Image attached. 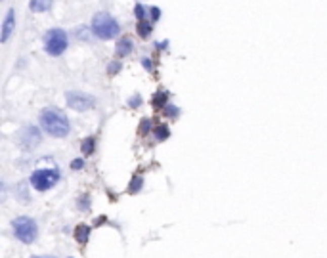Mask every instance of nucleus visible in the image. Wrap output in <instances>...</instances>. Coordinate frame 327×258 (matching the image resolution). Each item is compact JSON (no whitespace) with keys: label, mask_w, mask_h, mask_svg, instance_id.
Masks as SVG:
<instances>
[{"label":"nucleus","mask_w":327,"mask_h":258,"mask_svg":"<svg viewBox=\"0 0 327 258\" xmlns=\"http://www.w3.org/2000/svg\"><path fill=\"white\" fill-rule=\"evenodd\" d=\"M40 126L46 134H50L54 138H65L71 130L69 119L65 117V113L58 111L54 107H46L40 111Z\"/></svg>","instance_id":"f257e3e1"},{"label":"nucleus","mask_w":327,"mask_h":258,"mask_svg":"<svg viewBox=\"0 0 327 258\" xmlns=\"http://www.w3.org/2000/svg\"><path fill=\"white\" fill-rule=\"evenodd\" d=\"M120 27L117 23V19L105 12H100L92 17V33L102 38V40H109V38H115L119 34Z\"/></svg>","instance_id":"f03ea898"},{"label":"nucleus","mask_w":327,"mask_h":258,"mask_svg":"<svg viewBox=\"0 0 327 258\" xmlns=\"http://www.w3.org/2000/svg\"><path fill=\"white\" fill-rule=\"evenodd\" d=\"M12 228H14V235H16L17 239L21 241V243H33L36 237H38V226L34 222L33 218H29V216H19L16 218L14 222H12Z\"/></svg>","instance_id":"7ed1b4c3"},{"label":"nucleus","mask_w":327,"mask_h":258,"mask_svg":"<svg viewBox=\"0 0 327 258\" xmlns=\"http://www.w3.org/2000/svg\"><path fill=\"white\" fill-rule=\"evenodd\" d=\"M60 182V170L58 168H38L31 174V186L36 191H48Z\"/></svg>","instance_id":"20e7f679"},{"label":"nucleus","mask_w":327,"mask_h":258,"mask_svg":"<svg viewBox=\"0 0 327 258\" xmlns=\"http://www.w3.org/2000/svg\"><path fill=\"white\" fill-rule=\"evenodd\" d=\"M44 50L50 56H61L67 50V33L63 29H50L44 34Z\"/></svg>","instance_id":"39448f33"},{"label":"nucleus","mask_w":327,"mask_h":258,"mask_svg":"<svg viewBox=\"0 0 327 258\" xmlns=\"http://www.w3.org/2000/svg\"><path fill=\"white\" fill-rule=\"evenodd\" d=\"M65 100H67L69 107L75 109V111H88V109H92L96 105L94 98L85 94V92H67Z\"/></svg>","instance_id":"423d86ee"},{"label":"nucleus","mask_w":327,"mask_h":258,"mask_svg":"<svg viewBox=\"0 0 327 258\" xmlns=\"http://www.w3.org/2000/svg\"><path fill=\"white\" fill-rule=\"evenodd\" d=\"M40 140H43V136H40V130L36 126H25L19 132V144L25 149H33L34 146L40 144Z\"/></svg>","instance_id":"0eeeda50"},{"label":"nucleus","mask_w":327,"mask_h":258,"mask_svg":"<svg viewBox=\"0 0 327 258\" xmlns=\"http://www.w3.org/2000/svg\"><path fill=\"white\" fill-rule=\"evenodd\" d=\"M14 29H16V12L10 8L8 12H6L4 21H2V34H0V40L6 42L10 38V34L14 33Z\"/></svg>","instance_id":"6e6552de"},{"label":"nucleus","mask_w":327,"mask_h":258,"mask_svg":"<svg viewBox=\"0 0 327 258\" xmlns=\"http://www.w3.org/2000/svg\"><path fill=\"white\" fill-rule=\"evenodd\" d=\"M132 50H134L132 38H129V36H122L119 42H117L115 54H117V58H127V56H130V52H132Z\"/></svg>","instance_id":"1a4fd4ad"},{"label":"nucleus","mask_w":327,"mask_h":258,"mask_svg":"<svg viewBox=\"0 0 327 258\" xmlns=\"http://www.w3.org/2000/svg\"><path fill=\"white\" fill-rule=\"evenodd\" d=\"M90 232H92V228L86 226V224L77 226V228H75V239H77V243L86 245V243H88V237H90Z\"/></svg>","instance_id":"9d476101"},{"label":"nucleus","mask_w":327,"mask_h":258,"mask_svg":"<svg viewBox=\"0 0 327 258\" xmlns=\"http://www.w3.org/2000/svg\"><path fill=\"white\" fill-rule=\"evenodd\" d=\"M94 147H96V140L92 136H88L83 140V144H80V151H83V155H92L94 153Z\"/></svg>","instance_id":"9b49d317"},{"label":"nucleus","mask_w":327,"mask_h":258,"mask_svg":"<svg viewBox=\"0 0 327 258\" xmlns=\"http://www.w3.org/2000/svg\"><path fill=\"white\" fill-rule=\"evenodd\" d=\"M29 6H31L33 12H46V10H50L52 0H31Z\"/></svg>","instance_id":"f8f14e48"},{"label":"nucleus","mask_w":327,"mask_h":258,"mask_svg":"<svg viewBox=\"0 0 327 258\" xmlns=\"http://www.w3.org/2000/svg\"><path fill=\"white\" fill-rule=\"evenodd\" d=\"M167 103H169V94H167L165 90H159V92L151 98V105H153V107H163Z\"/></svg>","instance_id":"ddd939ff"},{"label":"nucleus","mask_w":327,"mask_h":258,"mask_svg":"<svg viewBox=\"0 0 327 258\" xmlns=\"http://www.w3.org/2000/svg\"><path fill=\"white\" fill-rule=\"evenodd\" d=\"M153 136L155 140L163 142V140H167V138L171 136V130H169V126H165V124H157L153 128Z\"/></svg>","instance_id":"4468645a"},{"label":"nucleus","mask_w":327,"mask_h":258,"mask_svg":"<svg viewBox=\"0 0 327 258\" xmlns=\"http://www.w3.org/2000/svg\"><path fill=\"white\" fill-rule=\"evenodd\" d=\"M144 188V178L142 176H134L132 180H130V186H129V193L130 195H136L140 189Z\"/></svg>","instance_id":"2eb2a0df"},{"label":"nucleus","mask_w":327,"mask_h":258,"mask_svg":"<svg viewBox=\"0 0 327 258\" xmlns=\"http://www.w3.org/2000/svg\"><path fill=\"white\" fill-rule=\"evenodd\" d=\"M138 34L142 38H147L151 34V23L149 21H138Z\"/></svg>","instance_id":"dca6fc26"},{"label":"nucleus","mask_w":327,"mask_h":258,"mask_svg":"<svg viewBox=\"0 0 327 258\" xmlns=\"http://www.w3.org/2000/svg\"><path fill=\"white\" fill-rule=\"evenodd\" d=\"M163 113H165V117H167V119H176V117L180 115V109H178L176 105H172V103H167Z\"/></svg>","instance_id":"f3484780"},{"label":"nucleus","mask_w":327,"mask_h":258,"mask_svg":"<svg viewBox=\"0 0 327 258\" xmlns=\"http://www.w3.org/2000/svg\"><path fill=\"white\" fill-rule=\"evenodd\" d=\"M120 67H122V63H120V61H113L111 65L107 67V75H117V73L120 71Z\"/></svg>","instance_id":"a211bd4d"},{"label":"nucleus","mask_w":327,"mask_h":258,"mask_svg":"<svg viewBox=\"0 0 327 258\" xmlns=\"http://www.w3.org/2000/svg\"><path fill=\"white\" fill-rule=\"evenodd\" d=\"M134 16L138 17V21H144V16H146V14H144V6H142V4H136V6H134Z\"/></svg>","instance_id":"6ab92c4d"},{"label":"nucleus","mask_w":327,"mask_h":258,"mask_svg":"<svg viewBox=\"0 0 327 258\" xmlns=\"http://www.w3.org/2000/svg\"><path fill=\"white\" fill-rule=\"evenodd\" d=\"M129 105H130V107H134V109H136V107H140V105H142V98H140L138 94H134L129 100Z\"/></svg>","instance_id":"aec40b11"},{"label":"nucleus","mask_w":327,"mask_h":258,"mask_svg":"<svg viewBox=\"0 0 327 258\" xmlns=\"http://www.w3.org/2000/svg\"><path fill=\"white\" fill-rule=\"evenodd\" d=\"M149 128H151V120L144 119V120H142V126H140V134H147V132H149Z\"/></svg>","instance_id":"412c9836"},{"label":"nucleus","mask_w":327,"mask_h":258,"mask_svg":"<svg viewBox=\"0 0 327 258\" xmlns=\"http://www.w3.org/2000/svg\"><path fill=\"white\" fill-rule=\"evenodd\" d=\"M83 166H85V161H83V159H73V161H71V168H73V170H80Z\"/></svg>","instance_id":"4be33fe9"},{"label":"nucleus","mask_w":327,"mask_h":258,"mask_svg":"<svg viewBox=\"0 0 327 258\" xmlns=\"http://www.w3.org/2000/svg\"><path fill=\"white\" fill-rule=\"evenodd\" d=\"M159 17H161V10L157 8V6H153V8H151V19H153V21H159Z\"/></svg>","instance_id":"5701e85b"},{"label":"nucleus","mask_w":327,"mask_h":258,"mask_svg":"<svg viewBox=\"0 0 327 258\" xmlns=\"http://www.w3.org/2000/svg\"><path fill=\"white\" fill-rule=\"evenodd\" d=\"M142 65L147 69V71H153V65H151V61H149V58H144L142 60Z\"/></svg>","instance_id":"b1692460"},{"label":"nucleus","mask_w":327,"mask_h":258,"mask_svg":"<svg viewBox=\"0 0 327 258\" xmlns=\"http://www.w3.org/2000/svg\"><path fill=\"white\" fill-rule=\"evenodd\" d=\"M80 208H88V195H83V201H80Z\"/></svg>","instance_id":"393cba45"},{"label":"nucleus","mask_w":327,"mask_h":258,"mask_svg":"<svg viewBox=\"0 0 327 258\" xmlns=\"http://www.w3.org/2000/svg\"><path fill=\"white\" fill-rule=\"evenodd\" d=\"M33 258H54V256H33Z\"/></svg>","instance_id":"a878e982"}]
</instances>
